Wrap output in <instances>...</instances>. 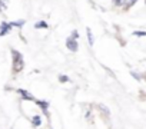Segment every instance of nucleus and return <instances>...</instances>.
<instances>
[{"instance_id": "obj_1", "label": "nucleus", "mask_w": 146, "mask_h": 129, "mask_svg": "<svg viewBox=\"0 0 146 129\" xmlns=\"http://www.w3.org/2000/svg\"><path fill=\"white\" fill-rule=\"evenodd\" d=\"M12 57H13V72H22L23 68H25V59H23V55L16 50V49H12Z\"/></svg>"}, {"instance_id": "obj_2", "label": "nucleus", "mask_w": 146, "mask_h": 129, "mask_svg": "<svg viewBox=\"0 0 146 129\" xmlns=\"http://www.w3.org/2000/svg\"><path fill=\"white\" fill-rule=\"evenodd\" d=\"M66 47L70 50V52H78V49H79V45H78V39H75V37H72V36H69L67 39H66Z\"/></svg>"}, {"instance_id": "obj_3", "label": "nucleus", "mask_w": 146, "mask_h": 129, "mask_svg": "<svg viewBox=\"0 0 146 129\" xmlns=\"http://www.w3.org/2000/svg\"><path fill=\"white\" fill-rule=\"evenodd\" d=\"M12 23H9V22H2L0 23V36H6V35H9L10 32H12Z\"/></svg>"}, {"instance_id": "obj_4", "label": "nucleus", "mask_w": 146, "mask_h": 129, "mask_svg": "<svg viewBox=\"0 0 146 129\" xmlns=\"http://www.w3.org/2000/svg\"><path fill=\"white\" fill-rule=\"evenodd\" d=\"M17 93L23 98V100H36L35 99V96L33 95H30L27 90H25V89H17Z\"/></svg>"}, {"instance_id": "obj_5", "label": "nucleus", "mask_w": 146, "mask_h": 129, "mask_svg": "<svg viewBox=\"0 0 146 129\" xmlns=\"http://www.w3.org/2000/svg\"><path fill=\"white\" fill-rule=\"evenodd\" d=\"M42 109H43V112H44V115L46 116H49V112H47V108H49V102L47 100H35Z\"/></svg>"}, {"instance_id": "obj_6", "label": "nucleus", "mask_w": 146, "mask_h": 129, "mask_svg": "<svg viewBox=\"0 0 146 129\" xmlns=\"http://www.w3.org/2000/svg\"><path fill=\"white\" fill-rule=\"evenodd\" d=\"M47 27H49V25L44 20H39L35 23V29H47Z\"/></svg>"}, {"instance_id": "obj_7", "label": "nucleus", "mask_w": 146, "mask_h": 129, "mask_svg": "<svg viewBox=\"0 0 146 129\" xmlns=\"http://www.w3.org/2000/svg\"><path fill=\"white\" fill-rule=\"evenodd\" d=\"M136 2H137V0H125L122 6H123V9H125V10H127V9H130V7H132Z\"/></svg>"}, {"instance_id": "obj_8", "label": "nucleus", "mask_w": 146, "mask_h": 129, "mask_svg": "<svg viewBox=\"0 0 146 129\" xmlns=\"http://www.w3.org/2000/svg\"><path fill=\"white\" fill-rule=\"evenodd\" d=\"M86 36H88V40H89V45L92 46L93 43H95V37H93V33H92V30L88 27L86 29Z\"/></svg>"}, {"instance_id": "obj_9", "label": "nucleus", "mask_w": 146, "mask_h": 129, "mask_svg": "<svg viewBox=\"0 0 146 129\" xmlns=\"http://www.w3.org/2000/svg\"><path fill=\"white\" fill-rule=\"evenodd\" d=\"M32 123H33V126H35V128L40 126V125H42V118H40L39 115L33 116V118H32Z\"/></svg>"}, {"instance_id": "obj_10", "label": "nucleus", "mask_w": 146, "mask_h": 129, "mask_svg": "<svg viewBox=\"0 0 146 129\" xmlns=\"http://www.w3.org/2000/svg\"><path fill=\"white\" fill-rule=\"evenodd\" d=\"M10 23H12L13 27H19V29H22V27L25 26L26 20H16V22H10Z\"/></svg>"}, {"instance_id": "obj_11", "label": "nucleus", "mask_w": 146, "mask_h": 129, "mask_svg": "<svg viewBox=\"0 0 146 129\" xmlns=\"http://www.w3.org/2000/svg\"><path fill=\"white\" fill-rule=\"evenodd\" d=\"M7 9V0H0V12H6Z\"/></svg>"}, {"instance_id": "obj_12", "label": "nucleus", "mask_w": 146, "mask_h": 129, "mask_svg": "<svg viewBox=\"0 0 146 129\" xmlns=\"http://www.w3.org/2000/svg\"><path fill=\"white\" fill-rule=\"evenodd\" d=\"M133 36L143 37V36H146V32H143V30H136V32H133Z\"/></svg>"}, {"instance_id": "obj_13", "label": "nucleus", "mask_w": 146, "mask_h": 129, "mask_svg": "<svg viewBox=\"0 0 146 129\" xmlns=\"http://www.w3.org/2000/svg\"><path fill=\"white\" fill-rule=\"evenodd\" d=\"M69 80H70V79H69L66 75H60V76H59V82H60V83H64V82H69Z\"/></svg>"}, {"instance_id": "obj_14", "label": "nucleus", "mask_w": 146, "mask_h": 129, "mask_svg": "<svg viewBox=\"0 0 146 129\" xmlns=\"http://www.w3.org/2000/svg\"><path fill=\"white\" fill-rule=\"evenodd\" d=\"M123 2H125V0H113V5L119 7V6H122V5H123Z\"/></svg>"}, {"instance_id": "obj_15", "label": "nucleus", "mask_w": 146, "mask_h": 129, "mask_svg": "<svg viewBox=\"0 0 146 129\" xmlns=\"http://www.w3.org/2000/svg\"><path fill=\"white\" fill-rule=\"evenodd\" d=\"M70 36H72V37H75V39H79V32H78V30H73Z\"/></svg>"}, {"instance_id": "obj_16", "label": "nucleus", "mask_w": 146, "mask_h": 129, "mask_svg": "<svg viewBox=\"0 0 146 129\" xmlns=\"http://www.w3.org/2000/svg\"><path fill=\"white\" fill-rule=\"evenodd\" d=\"M130 75H132V76H133L136 80H140V79H142V78H140V75H137V73H135V72H132Z\"/></svg>"}, {"instance_id": "obj_17", "label": "nucleus", "mask_w": 146, "mask_h": 129, "mask_svg": "<svg viewBox=\"0 0 146 129\" xmlns=\"http://www.w3.org/2000/svg\"><path fill=\"white\" fill-rule=\"evenodd\" d=\"M143 78H145V79H146V73H145V75H143Z\"/></svg>"}]
</instances>
